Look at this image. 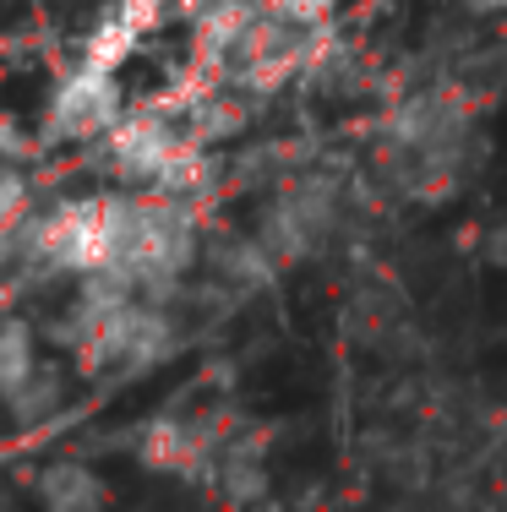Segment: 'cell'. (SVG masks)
<instances>
[{
	"mask_svg": "<svg viewBox=\"0 0 507 512\" xmlns=\"http://www.w3.org/2000/svg\"><path fill=\"white\" fill-rule=\"evenodd\" d=\"M480 262H491V267L507 273V213H497L486 229H480Z\"/></svg>",
	"mask_w": 507,
	"mask_h": 512,
	"instance_id": "obj_12",
	"label": "cell"
},
{
	"mask_svg": "<svg viewBox=\"0 0 507 512\" xmlns=\"http://www.w3.org/2000/svg\"><path fill=\"white\" fill-rule=\"evenodd\" d=\"M202 267H208V278H213V295H224V300H251V295H262V289H273L284 278V267L273 262V251L262 246L251 229L208 240Z\"/></svg>",
	"mask_w": 507,
	"mask_h": 512,
	"instance_id": "obj_6",
	"label": "cell"
},
{
	"mask_svg": "<svg viewBox=\"0 0 507 512\" xmlns=\"http://www.w3.org/2000/svg\"><path fill=\"white\" fill-rule=\"evenodd\" d=\"M66 398H71L66 365H60V360H39V365L28 371V382H22L17 393L0 404V414H6L17 431H44V425H50L55 414L66 409Z\"/></svg>",
	"mask_w": 507,
	"mask_h": 512,
	"instance_id": "obj_8",
	"label": "cell"
},
{
	"mask_svg": "<svg viewBox=\"0 0 507 512\" xmlns=\"http://www.w3.org/2000/svg\"><path fill=\"white\" fill-rule=\"evenodd\" d=\"M33 502H39V512H104L110 507V485L93 463L55 458L33 480Z\"/></svg>",
	"mask_w": 507,
	"mask_h": 512,
	"instance_id": "obj_7",
	"label": "cell"
},
{
	"mask_svg": "<svg viewBox=\"0 0 507 512\" xmlns=\"http://www.w3.org/2000/svg\"><path fill=\"white\" fill-rule=\"evenodd\" d=\"M33 213H39V207H33V180H28V169L0 158V246H6V240L17 235V229L28 224Z\"/></svg>",
	"mask_w": 507,
	"mask_h": 512,
	"instance_id": "obj_10",
	"label": "cell"
},
{
	"mask_svg": "<svg viewBox=\"0 0 507 512\" xmlns=\"http://www.w3.org/2000/svg\"><path fill=\"white\" fill-rule=\"evenodd\" d=\"M273 22L284 28H300V33H322V28H338V0H262Z\"/></svg>",
	"mask_w": 507,
	"mask_h": 512,
	"instance_id": "obj_11",
	"label": "cell"
},
{
	"mask_svg": "<svg viewBox=\"0 0 507 512\" xmlns=\"http://www.w3.org/2000/svg\"><path fill=\"white\" fill-rule=\"evenodd\" d=\"M208 485L219 491V502L235 507V512L268 502V491H273V474H268V436H262L257 425H240V420H235V431H229L224 447H219V463H213Z\"/></svg>",
	"mask_w": 507,
	"mask_h": 512,
	"instance_id": "obj_5",
	"label": "cell"
},
{
	"mask_svg": "<svg viewBox=\"0 0 507 512\" xmlns=\"http://www.w3.org/2000/svg\"><path fill=\"white\" fill-rule=\"evenodd\" d=\"M180 344H186V327H180L175 306L137 295L93 327L88 344L77 349V365L88 376H148L164 360H175Z\"/></svg>",
	"mask_w": 507,
	"mask_h": 512,
	"instance_id": "obj_2",
	"label": "cell"
},
{
	"mask_svg": "<svg viewBox=\"0 0 507 512\" xmlns=\"http://www.w3.org/2000/svg\"><path fill=\"white\" fill-rule=\"evenodd\" d=\"M442 6H453L458 17H469V22H491V17H507V0H442Z\"/></svg>",
	"mask_w": 507,
	"mask_h": 512,
	"instance_id": "obj_13",
	"label": "cell"
},
{
	"mask_svg": "<svg viewBox=\"0 0 507 512\" xmlns=\"http://www.w3.org/2000/svg\"><path fill=\"white\" fill-rule=\"evenodd\" d=\"M44 338L39 327L28 322V316L17 311H0V404H6L11 393H17L22 382H28V371L44 360Z\"/></svg>",
	"mask_w": 507,
	"mask_h": 512,
	"instance_id": "obj_9",
	"label": "cell"
},
{
	"mask_svg": "<svg viewBox=\"0 0 507 512\" xmlns=\"http://www.w3.org/2000/svg\"><path fill=\"white\" fill-rule=\"evenodd\" d=\"M126 109H131V99H126L120 71L93 66V60L77 55L50 82V99H44V115H39V137L50 148H99L120 126Z\"/></svg>",
	"mask_w": 507,
	"mask_h": 512,
	"instance_id": "obj_3",
	"label": "cell"
},
{
	"mask_svg": "<svg viewBox=\"0 0 507 512\" xmlns=\"http://www.w3.org/2000/svg\"><path fill=\"white\" fill-rule=\"evenodd\" d=\"M229 431H235V414H224V409H164L137 425V458L153 474L208 485Z\"/></svg>",
	"mask_w": 507,
	"mask_h": 512,
	"instance_id": "obj_4",
	"label": "cell"
},
{
	"mask_svg": "<svg viewBox=\"0 0 507 512\" xmlns=\"http://www.w3.org/2000/svg\"><path fill=\"white\" fill-rule=\"evenodd\" d=\"M202 251H208V224H202L197 202L115 186V224H110L104 278L126 284L142 300L175 306L186 278L202 267Z\"/></svg>",
	"mask_w": 507,
	"mask_h": 512,
	"instance_id": "obj_1",
	"label": "cell"
},
{
	"mask_svg": "<svg viewBox=\"0 0 507 512\" xmlns=\"http://www.w3.org/2000/svg\"><path fill=\"white\" fill-rule=\"evenodd\" d=\"M0 512H17V507H11V502H0Z\"/></svg>",
	"mask_w": 507,
	"mask_h": 512,
	"instance_id": "obj_14",
	"label": "cell"
}]
</instances>
